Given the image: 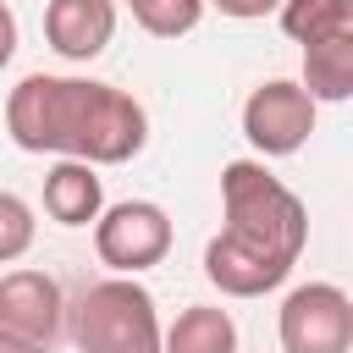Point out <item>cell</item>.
<instances>
[{"label":"cell","mask_w":353,"mask_h":353,"mask_svg":"<svg viewBox=\"0 0 353 353\" xmlns=\"http://www.w3.org/2000/svg\"><path fill=\"white\" fill-rule=\"evenodd\" d=\"M6 132L28 154H66L88 165H121L149 143V116L132 94L88 77L33 72L6 99Z\"/></svg>","instance_id":"6da1fadb"},{"label":"cell","mask_w":353,"mask_h":353,"mask_svg":"<svg viewBox=\"0 0 353 353\" xmlns=\"http://www.w3.org/2000/svg\"><path fill=\"white\" fill-rule=\"evenodd\" d=\"M221 210L226 226L204 248V276L226 298H259L281 287L309 243L303 199L276 182L259 160H232L221 171Z\"/></svg>","instance_id":"7a4b0ae2"},{"label":"cell","mask_w":353,"mask_h":353,"mask_svg":"<svg viewBox=\"0 0 353 353\" xmlns=\"http://www.w3.org/2000/svg\"><path fill=\"white\" fill-rule=\"evenodd\" d=\"M66 314H72L66 331H72L77 353H160L154 298L127 276L83 287Z\"/></svg>","instance_id":"3957f363"},{"label":"cell","mask_w":353,"mask_h":353,"mask_svg":"<svg viewBox=\"0 0 353 353\" xmlns=\"http://www.w3.org/2000/svg\"><path fill=\"white\" fill-rule=\"evenodd\" d=\"M281 353H353V298L309 281L281 303Z\"/></svg>","instance_id":"277c9868"},{"label":"cell","mask_w":353,"mask_h":353,"mask_svg":"<svg viewBox=\"0 0 353 353\" xmlns=\"http://www.w3.org/2000/svg\"><path fill=\"white\" fill-rule=\"evenodd\" d=\"M94 221H99L94 226V248L116 276H138V270H149V265H160L171 254V221H165L160 204L127 199V204H110Z\"/></svg>","instance_id":"5b68a950"},{"label":"cell","mask_w":353,"mask_h":353,"mask_svg":"<svg viewBox=\"0 0 353 353\" xmlns=\"http://www.w3.org/2000/svg\"><path fill=\"white\" fill-rule=\"evenodd\" d=\"M314 132V99L303 94V83L270 77L248 94L243 105V138L259 154H298Z\"/></svg>","instance_id":"8992f818"},{"label":"cell","mask_w":353,"mask_h":353,"mask_svg":"<svg viewBox=\"0 0 353 353\" xmlns=\"http://www.w3.org/2000/svg\"><path fill=\"white\" fill-rule=\"evenodd\" d=\"M66 325V298L61 281L44 270H6L0 276V331L28 342V347H55Z\"/></svg>","instance_id":"52a82bcc"},{"label":"cell","mask_w":353,"mask_h":353,"mask_svg":"<svg viewBox=\"0 0 353 353\" xmlns=\"http://www.w3.org/2000/svg\"><path fill=\"white\" fill-rule=\"evenodd\" d=\"M44 39L66 61H94L116 39V6L110 0H50L44 6Z\"/></svg>","instance_id":"ba28073f"},{"label":"cell","mask_w":353,"mask_h":353,"mask_svg":"<svg viewBox=\"0 0 353 353\" xmlns=\"http://www.w3.org/2000/svg\"><path fill=\"white\" fill-rule=\"evenodd\" d=\"M105 210V188L94 176L88 160H61L50 176H44V215L61 221V226H88L94 215Z\"/></svg>","instance_id":"9c48e42d"},{"label":"cell","mask_w":353,"mask_h":353,"mask_svg":"<svg viewBox=\"0 0 353 353\" xmlns=\"http://www.w3.org/2000/svg\"><path fill=\"white\" fill-rule=\"evenodd\" d=\"M303 94L320 105H342L353 94V33H336V39H320V44H303Z\"/></svg>","instance_id":"30bf717a"},{"label":"cell","mask_w":353,"mask_h":353,"mask_svg":"<svg viewBox=\"0 0 353 353\" xmlns=\"http://www.w3.org/2000/svg\"><path fill=\"white\" fill-rule=\"evenodd\" d=\"M160 353H237V325L215 303H193L176 314V325L160 336Z\"/></svg>","instance_id":"8fae6325"},{"label":"cell","mask_w":353,"mask_h":353,"mask_svg":"<svg viewBox=\"0 0 353 353\" xmlns=\"http://www.w3.org/2000/svg\"><path fill=\"white\" fill-rule=\"evenodd\" d=\"M276 11H281V33L298 44L353 33V0H281Z\"/></svg>","instance_id":"7c38bea8"},{"label":"cell","mask_w":353,"mask_h":353,"mask_svg":"<svg viewBox=\"0 0 353 353\" xmlns=\"http://www.w3.org/2000/svg\"><path fill=\"white\" fill-rule=\"evenodd\" d=\"M127 6H132V22L154 39H182L204 17V0H127Z\"/></svg>","instance_id":"4fadbf2b"},{"label":"cell","mask_w":353,"mask_h":353,"mask_svg":"<svg viewBox=\"0 0 353 353\" xmlns=\"http://www.w3.org/2000/svg\"><path fill=\"white\" fill-rule=\"evenodd\" d=\"M33 248V210L17 193H0V265L22 259Z\"/></svg>","instance_id":"5bb4252c"},{"label":"cell","mask_w":353,"mask_h":353,"mask_svg":"<svg viewBox=\"0 0 353 353\" xmlns=\"http://www.w3.org/2000/svg\"><path fill=\"white\" fill-rule=\"evenodd\" d=\"M210 6H215L221 17H243V22H248V17H265V11H276L281 0H210Z\"/></svg>","instance_id":"9a60e30c"},{"label":"cell","mask_w":353,"mask_h":353,"mask_svg":"<svg viewBox=\"0 0 353 353\" xmlns=\"http://www.w3.org/2000/svg\"><path fill=\"white\" fill-rule=\"evenodd\" d=\"M17 55V17H11V6L0 0V66Z\"/></svg>","instance_id":"2e32d148"},{"label":"cell","mask_w":353,"mask_h":353,"mask_svg":"<svg viewBox=\"0 0 353 353\" xmlns=\"http://www.w3.org/2000/svg\"><path fill=\"white\" fill-rule=\"evenodd\" d=\"M0 353H44V347H28V342H17V336L0 331Z\"/></svg>","instance_id":"e0dca14e"}]
</instances>
